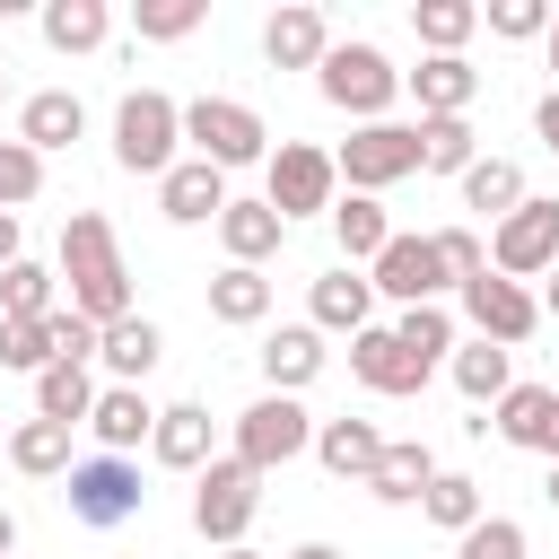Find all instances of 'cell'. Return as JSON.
Listing matches in <instances>:
<instances>
[{
    "instance_id": "cell-6",
    "label": "cell",
    "mask_w": 559,
    "mask_h": 559,
    "mask_svg": "<svg viewBox=\"0 0 559 559\" xmlns=\"http://www.w3.org/2000/svg\"><path fill=\"white\" fill-rule=\"evenodd\" d=\"M70 515L87 524V533H114V524H131L140 507H148V489H140V463L131 454H87V463H70Z\"/></svg>"
},
{
    "instance_id": "cell-10",
    "label": "cell",
    "mask_w": 559,
    "mask_h": 559,
    "mask_svg": "<svg viewBox=\"0 0 559 559\" xmlns=\"http://www.w3.org/2000/svg\"><path fill=\"white\" fill-rule=\"evenodd\" d=\"M550 262H559V201L524 192V210L498 218V236H489V271L498 280H550Z\"/></svg>"
},
{
    "instance_id": "cell-18",
    "label": "cell",
    "mask_w": 559,
    "mask_h": 559,
    "mask_svg": "<svg viewBox=\"0 0 559 559\" xmlns=\"http://www.w3.org/2000/svg\"><path fill=\"white\" fill-rule=\"evenodd\" d=\"M87 131V105L70 96V87H35L26 105H17V140L35 148V157H52V148H70Z\"/></svg>"
},
{
    "instance_id": "cell-20",
    "label": "cell",
    "mask_w": 559,
    "mask_h": 559,
    "mask_svg": "<svg viewBox=\"0 0 559 559\" xmlns=\"http://www.w3.org/2000/svg\"><path fill=\"white\" fill-rule=\"evenodd\" d=\"M306 306H314V332H349V341H358V332L376 323V280H358V271L341 262V271H323V280H314V297H306Z\"/></svg>"
},
{
    "instance_id": "cell-40",
    "label": "cell",
    "mask_w": 559,
    "mask_h": 559,
    "mask_svg": "<svg viewBox=\"0 0 559 559\" xmlns=\"http://www.w3.org/2000/svg\"><path fill=\"white\" fill-rule=\"evenodd\" d=\"M201 17H210L201 0H140V9H131V26H140V44H183V35L201 26Z\"/></svg>"
},
{
    "instance_id": "cell-39",
    "label": "cell",
    "mask_w": 559,
    "mask_h": 559,
    "mask_svg": "<svg viewBox=\"0 0 559 559\" xmlns=\"http://www.w3.org/2000/svg\"><path fill=\"white\" fill-rule=\"evenodd\" d=\"M0 367H17V376L61 367V349H52V314H44V323H0Z\"/></svg>"
},
{
    "instance_id": "cell-47",
    "label": "cell",
    "mask_w": 559,
    "mask_h": 559,
    "mask_svg": "<svg viewBox=\"0 0 559 559\" xmlns=\"http://www.w3.org/2000/svg\"><path fill=\"white\" fill-rule=\"evenodd\" d=\"M542 454L559 463V393H550V428H542Z\"/></svg>"
},
{
    "instance_id": "cell-46",
    "label": "cell",
    "mask_w": 559,
    "mask_h": 559,
    "mask_svg": "<svg viewBox=\"0 0 559 559\" xmlns=\"http://www.w3.org/2000/svg\"><path fill=\"white\" fill-rule=\"evenodd\" d=\"M9 262H26V253H17V210H0V271H9Z\"/></svg>"
},
{
    "instance_id": "cell-31",
    "label": "cell",
    "mask_w": 559,
    "mask_h": 559,
    "mask_svg": "<svg viewBox=\"0 0 559 559\" xmlns=\"http://www.w3.org/2000/svg\"><path fill=\"white\" fill-rule=\"evenodd\" d=\"M271 314V280L262 271H245V262H227L218 280H210V323H236V332H253Z\"/></svg>"
},
{
    "instance_id": "cell-32",
    "label": "cell",
    "mask_w": 559,
    "mask_h": 559,
    "mask_svg": "<svg viewBox=\"0 0 559 559\" xmlns=\"http://www.w3.org/2000/svg\"><path fill=\"white\" fill-rule=\"evenodd\" d=\"M9 463H17L26 480H70V428H61V419L9 428Z\"/></svg>"
},
{
    "instance_id": "cell-53",
    "label": "cell",
    "mask_w": 559,
    "mask_h": 559,
    "mask_svg": "<svg viewBox=\"0 0 559 559\" xmlns=\"http://www.w3.org/2000/svg\"><path fill=\"white\" fill-rule=\"evenodd\" d=\"M550 507H559V463H550Z\"/></svg>"
},
{
    "instance_id": "cell-52",
    "label": "cell",
    "mask_w": 559,
    "mask_h": 559,
    "mask_svg": "<svg viewBox=\"0 0 559 559\" xmlns=\"http://www.w3.org/2000/svg\"><path fill=\"white\" fill-rule=\"evenodd\" d=\"M218 559H262V550H245V542H236V550H218Z\"/></svg>"
},
{
    "instance_id": "cell-17",
    "label": "cell",
    "mask_w": 559,
    "mask_h": 559,
    "mask_svg": "<svg viewBox=\"0 0 559 559\" xmlns=\"http://www.w3.org/2000/svg\"><path fill=\"white\" fill-rule=\"evenodd\" d=\"M148 454H157L166 472H192V480H201V472L218 463V454H210V411H201V402H166V411H157Z\"/></svg>"
},
{
    "instance_id": "cell-30",
    "label": "cell",
    "mask_w": 559,
    "mask_h": 559,
    "mask_svg": "<svg viewBox=\"0 0 559 559\" xmlns=\"http://www.w3.org/2000/svg\"><path fill=\"white\" fill-rule=\"evenodd\" d=\"M419 166H428V175H454V183H463V175L480 166V131H472L463 114H437V122H419Z\"/></svg>"
},
{
    "instance_id": "cell-9",
    "label": "cell",
    "mask_w": 559,
    "mask_h": 559,
    "mask_svg": "<svg viewBox=\"0 0 559 559\" xmlns=\"http://www.w3.org/2000/svg\"><path fill=\"white\" fill-rule=\"evenodd\" d=\"M262 201H271L280 218H314V210H332V201H341V166H332V148H314V140H280V148H271V183H262Z\"/></svg>"
},
{
    "instance_id": "cell-24",
    "label": "cell",
    "mask_w": 559,
    "mask_h": 559,
    "mask_svg": "<svg viewBox=\"0 0 559 559\" xmlns=\"http://www.w3.org/2000/svg\"><path fill=\"white\" fill-rule=\"evenodd\" d=\"M376 454H384L376 419H323V428H314V463H323L332 480H367Z\"/></svg>"
},
{
    "instance_id": "cell-15",
    "label": "cell",
    "mask_w": 559,
    "mask_h": 559,
    "mask_svg": "<svg viewBox=\"0 0 559 559\" xmlns=\"http://www.w3.org/2000/svg\"><path fill=\"white\" fill-rule=\"evenodd\" d=\"M262 52H271V70H323V52H332V26H323V9H306V0L271 9V26H262Z\"/></svg>"
},
{
    "instance_id": "cell-22",
    "label": "cell",
    "mask_w": 559,
    "mask_h": 559,
    "mask_svg": "<svg viewBox=\"0 0 559 559\" xmlns=\"http://www.w3.org/2000/svg\"><path fill=\"white\" fill-rule=\"evenodd\" d=\"M428 480H437V454H428L419 437H384V454H376L367 489H376L384 507H419V498H428Z\"/></svg>"
},
{
    "instance_id": "cell-55",
    "label": "cell",
    "mask_w": 559,
    "mask_h": 559,
    "mask_svg": "<svg viewBox=\"0 0 559 559\" xmlns=\"http://www.w3.org/2000/svg\"><path fill=\"white\" fill-rule=\"evenodd\" d=\"M0 96H9V70H0Z\"/></svg>"
},
{
    "instance_id": "cell-48",
    "label": "cell",
    "mask_w": 559,
    "mask_h": 559,
    "mask_svg": "<svg viewBox=\"0 0 559 559\" xmlns=\"http://www.w3.org/2000/svg\"><path fill=\"white\" fill-rule=\"evenodd\" d=\"M288 559H341V550H332V542H297Z\"/></svg>"
},
{
    "instance_id": "cell-45",
    "label": "cell",
    "mask_w": 559,
    "mask_h": 559,
    "mask_svg": "<svg viewBox=\"0 0 559 559\" xmlns=\"http://www.w3.org/2000/svg\"><path fill=\"white\" fill-rule=\"evenodd\" d=\"M533 131H542V140H550V157H559V87L533 105Z\"/></svg>"
},
{
    "instance_id": "cell-49",
    "label": "cell",
    "mask_w": 559,
    "mask_h": 559,
    "mask_svg": "<svg viewBox=\"0 0 559 559\" xmlns=\"http://www.w3.org/2000/svg\"><path fill=\"white\" fill-rule=\"evenodd\" d=\"M9 550H17V515L0 507V559H9Z\"/></svg>"
},
{
    "instance_id": "cell-27",
    "label": "cell",
    "mask_w": 559,
    "mask_h": 559,
    "mask_svg": "<svg viewBox=\"0 0 559 559\" xmlns=\"http://www.w3.org/2000/svg\"><path fill=\"white\" fill-rule=\"evenodd\" d=\"M35 26H44L52 52H96V44L114 35V9H105V0H44Z\"/></svg>"
},
{
    "instance_id": "cell-1",
    "label": "cell",
    "mask_w": 559,
    "mask_h": 559,
    "mask_svg": "<svg viewBox=\"0 0 559 559\" xmlns=\"http://www.w3.org/2000/svg\"><path fill=\"white\" fill-rule=\"evenodd\" d=\"M61 280H70V314H87L96 332L140 314L131 306V271H122V245H114V218L105 210H70L61 218Z\"/></svg>"
},
{
    "instance_id": "cell-41",
    "label": "cell",
    "mask_w": 559,
    "mask_h": 559,
    "mask_svg": "<svg viewBox=\"0 0 559 559\" xmlns=\"http://www.w3.org/2000/svg\"><path fill=\"white\" fill-rule=\"evenodd\" d=\"M44 192V157L26 140H0V210H26Z\"/></svg>"
},
{
    "instance_id": "cell-11",
    "label": "cell",
    "mask_w": 559,
    "mask_h": 559,
    "mask_svg": "<svg viewBox=\"0 0 559 559\" xmlns=\"http://www.w3.org/2000/svg\"><path fill=\"white\" fill-rule=\"evenodd\" d=\"M367 280H376V297H402V306H437V288H454L445 262H437V236H402V227L367 262Z\"/></svg>"
},
{
    "instance_id": "cell-43",
    "label": "cell",
    "mask_w": 559,
    "mask_h": 559,
    "mask_svg": "<svg viewBox=\"0 0 559 559\" xmlns=\"http://www.w3.org/2000/svg\"><path fill=\"white\" fill-rule=\"evenodd\" d=\"M454 559H524V524H515V515H480V524L454 542Z\"/></svg>"
},
{
    "instance_id": "cell-4",
    "label": "cell",
    "mask_w": 559,
    "mask_h": 559,
    "mask_svg": "<svg viewBox=\"0 0 559 559\" xmlns=\"http://www.w3.org/2000/svg\"><path fill=\"white\" fill-rule=\"evenodd\" d=\"M306 445H314L306 402H297V393H262V402L236 411V445H227V454H236L245 472H280V463H297Z\"/></svg>"
},
{
    "instance_id": "cell-35",
    "label": "cell",
    "mask_w": 559,
    "mask_h": 559,
    "mask_svg": "<svg viewBox=\"0 0 559 559\" xmlns=\"http://www.w3.org/2000/svg\"><path fill=\"white\" fill-rule=\"evenodd\" d=\"M419 515H428L437 533H454V542H463V533L480 524V480H463V472H437V480H428V498H419Z\"/></svg>"
},
{
    "instance_id": "cell-21",
    "label": "cell",
    "mask_w": 559,
    "mask_h": 559,
    "mask_svg": "<svg viewBox=\"0 0 559 559\" xmlns=\"http://www.w3.org/2000/svg\"><path fill=\"white\" fill-rule=\"evenodd\" d=\"M87 428H96V454H131L140 437H157V411H148L140 384H105L96 411H87Z\"/></svg>"
},
{
    "instance_id": "cell-54",
    "label": "cell",
    "mask_w": 559,
    "mask_h": 559,
    "mask_svg": "<svg viewBox=\"0 0 559 559\" xmlns=\"http://www.w3.org/2000/svg\"><path fill=\"white\" fill-rule=\"evenodd\" d=\"M9 9H17V0H0V26H9Z\"/></svg>"
},
{
    "instance_id": "cell-14",
    "label": "cell",
    "mask_w": 559,
    "mask_h": 559,
    "mask_svg": "<svg viewBox=\"0 0 559 559\" xmlns=\"http://www.w3.org/2000/svg\"><path fill=\"white\" fill-rule=\"evenodd\" d=\"M349 376H358L367 393H419V384H428V367L393 341V323H367V332L349 341Z\"/></svg>"
},
{
    "instance_id": "cell-25",
    "label": "cell",
    "mask_w": 559,
    "mask_h": 559,
    "mask_svg": "<svg viewBox=\"0 0 559 559\" xmlns=\"http://www.w3.org/2000/svg\"><path fill=\"white\" fill-rule=\"evenodd\" d=\"M157 349H166V332H157L148 314L105 323V341H96V358H105V376H114V384H140V376L157 367Z\"/></svg>"
},
{
    "instance_id": "cell-34",
    "label": "cell",
    "mask_w": 559,
    "mask_h": 559,
    "mask_svg": "<svg viewBox=\"0 0 559 559\" xmlns=\"http://www.w3.org/2000/svg\"><path fill=\"white\" fill-rule=\"evenodd\" d=\"M507 445H524V454H542V428H550V384H507V402H498V419H489ZM480 428V437H489Z\"/></svg>"
},
{
    "instance_id": "cell-36",
    "label": "cell",
    "mask_w": 559,
    "mask_h": 559,
    "mask_svg": "<svg viewBox=\"0 0 559 559\" xmlns=\"http://www.w3.org/2000/svg\"><path fill=\"white\" fill-rule=\"evenodd\" d=\"M472 26H480V9H472V0H419V9H411V35H419L428 52H463V44H472Z\"/></svg>"
},
{
    "instance_id": "cell-37",
    "label": "cell",
    "mask_w": 559,
    "mask_h": 559,
    "mask_svg": "<svg viewBox=\"0 0 559 559\" xmlns=\"http://www.w3.org/2000/svg\"><path fill=\"white\" fill-rule=\"evenodd\" d=\"M52 314V271L44 262H9L0 271V323H44Z\"/></svg>"
},
{
    "instance_id": "cell-44",
    "label": "cell",
    "mask_w": 559,
    "mask_h": 559,
    "mask_svg": "<svg viewBox=\"0 0 559 559\" xmlns=\"http://www.w3.org/2000/svg\"><path fill=\"white\" fill-rule=\"evenodd\" d=\"M437 262H445V280L463 288V280H480V271H489V245H480L472 227H445V236H437Z\"/></svg>"
},
{
    "instance_id": "cell-29",
    "label": "cell",
    "mask_w": 559,
    "mask_h": 559,
    "mask_svg": "<svg viewBox=\"0 0 559 559\" xmlns=\"http://www.w3.org/2000/svg\"><path fill=\"white\" fill-rule=\"evenodd\" d=\"M96 393H105V384H96L87 367H70V358H61V367H44V376H35V419H61V428H87V411H96Z\"/></svg>"
},
{
    "instance_id": "cell-26",
    "label": "cell",
    "mask_w": 559,
    "mask_h": 559,
    "mask_svg": "<svg viewBox=\"0 0 559 559\" xmlns=\"http://www.w3.org/2000/svg\"><path fill=\"white\" fill-rule=\"evenodd\" d=\"M445 367H454L463 402H480V411H498V402H507V384H515L507 349H498V341H480V332H472V341H454V358H445Z\"/></svg>"
},
{
    "instance_id": "cell-50",
    "label": "cell",
    "mask_w": 559,
    "mask_h": 559,
    "mask_svg": "<svg viewBox=\"0 0 559 559\" xmlns=\"http://www.w3.org/2000/svg\"><path fill=\"white\" fill-rule=\"evenodd\" d=\"M542 314H559V262H550V280H542Z\"/></svg>"
},
{
    "instance_id": "cell-3",
    "label": "cell",
    "mask_w": 559,
    "mask_h": 559,
    "mask_svg": "<svg viewBox=\"0 0 559 559\" xmlns=\"http://www.w3.org/2000/svg\"><path fill=\"white\" fill-rule=\"evenodd\" d=\"M183 140H192V157H210L218 175L271 166V131H262V114L236 105V96H192V105H183Z\"/></svg>"
},
{
    "instance_id": "cell-33",
    "label": "cell",
    "mask_w": 559,
    "mask_h": 559,
    "mask_svg": "<svg viewBox=\"0 0 559 559\" xmlns=\"http://www.w3.org/2000/svg\"><path fill=\"white\" fill-rule=\"evenodd\" d=\"M463 210L515 218V210H524V166H515V157H480V166L463 175Z\"/></svg>"
},
{
    "instance_id": "cell-51",
    "label": "cell",
    "mask_w": 559,
    "mask_h": 559,
    "mask_svg": "<svg viewBox=\"0 0 559 559\" xmlns=\"http://www.w3.org/2000/svg\"><path fill=\"white\" fill-rule=\"evenodd\" d=\"M542 44H550V70H559V9H550V35H542Z\"/></svg>"
},
{
    "instance_id": "cell-8",
    "label": "cell",
    "mask_w": 559,
    "mask_h": 559,
    "mask_svg": "<svg viewBox=\"0 0 559 559\" xmlns=\"http://www.w3.org/2000/svg\"><path fill=\"white\" fill-rule=\"evenodd\" d=\"M314 79H323V96H332L341 114H358V122H384V105L402 96V70H393L376 44H332Z\"/></svg>"
},
{
    "instance_id": "cell-13",
    "label": "cell",
    "mask_w": 559,
    "mask_h": 559,
    "mask_svg": "<svg viewBox=\"0 0 559 559\" xmlns=\"http://www.w3.org/2000/svg\"><path fill=\"white\" fill-rule=\"evenodd\" d=\"M227 201H236V192H227V175H218L210 157H175V175L157 183V210H166L175 227H218Z\"/></svg>"
},
{
    "instance_id": "cell-19",
    "label": "cell",
    "mask_w": 559,
    "mask_h": 559,
    "mask_svg": "<svg viewBox=\"0 0 559 559\" xmlns=\"http://www.w3.org/2000/svg\"><path fill=\"white\" fill-rule=\"evenodd\" d=\"M280 236H288V218H280L271 201H227V210H218V245H227V262H245V271H262V262L280 253Z\"/></svg>"
},
{
    "instance_id": "cell-38",
    "label": "cell",
    "mask_w": 559,
    "mask_h": 559,
    "mask_svg": "<svg viewBox=\"0 0 559 559\" xmlns=\"http://www.w3.org/2000/svg\"><path fill=\"white\" fill-rule=\"evenodd\" d=\"M393 341H402L419 367H437V358H454V314H445V306H402Z\"/></svg>"
},
{
    "instance_id": "cell-12",
    "label": "cell",
    "mask_w": 559,
    "mask_h": 559,
    "mask_svg": "<svg viewBox=\"0 0 559 559\" xmlns=\"http://www.w3.org/2000/svg\"><path fill=\"white\" fill-rule=\"evenodd\" d=\"M463 314H472V332H480V341L515 349V341L542 323V297H533L524 280H498V271H480V280H463Z\"/></svg>"
},
{
    "instance_id": "cell-7",
    "label": "cell",
    "mask_w": 559,
    "mask_h": 559,
    "mask_svg": "<svg viewBox=\"0 0 559 559\" xmlns=\"http://www.w3.org/2000/svg\"><path fill=\"white\" fill-rule=\"evenodd\" d=\"M253 507H262V472H245L236 454H218V463L192 480V533H201V542H218V550H236V542H245Z\"/></svg>"
},
{
    "instance_id": "cell-42",
    "label": "cell",
    "mask_w": 559,
    "mask_h": 559,
    "mask_svg": "<svg viewBox=\"0 0 559 559\" xmlns=\"http://www.w3.org/2000/svg\"><path fill=\"white\" fill-rule=\"evenodd\" d=\"M480 26L507 35V44H533V35H550V0H489Z\"/></svg>"
},
{
    "instance_id": "cell-16",
    "label": "cell",
    "mask_w": 559,
    "mask_h": 559,
    "mask_svg": "<svg viewBox=\"0 0 559 559\" xmlns=\"http://www.w3.org/2000/svg\"><path fill=\"white\" fill-rule=\"evenodd\" d=\"M402 87L419 96V122H437V114H472V96H480V70H472L463 52H428L419 70H402Z\"/></svg>"
},
{
    "instance_id": "cell-5",
    "label": "cell",
    "mask_w": 559,
    "mask_h": 559,
    "mask_svg": "<svg viewBox=\"0 0 559 559\" xmlns=\"http://www.w3.org/2000/svg\"><path fill=\"white\" fill-rule=\"evenodd\" d=\"M332 166H341V183L349 192H384V183H402V175H419V122H358L341 148H332Z\"/></svg>"
},
{
    "instance_id": "cell-23",
    "label": "cell",
    "mask_w": 559,
    "mask_h": 559,
    "mask_svg": "<svg viewBox=\"0 0 559 559\" xmlns=\"http://www.w3.org/2000/svg\"><path fill=\"white\" fill-rule=\"evenodd\" d=\"M262 376H271V393H306L323 376V332L314 323H280L262 341Z\"/></svg>"
},
{
    "instance_id": "cell-28",
    "label": "cell",
    "mask_w": 559,
    "mask_h": 559,
    "mask_svg": "<svg viewBox=\"0 0 559 559\" xmlns=\"http://www.w3.org/2000/svg\"><path fill=\"white\" fill-rule=\"evenodd\" d=\"M332 236H341V262H376V253L393 245V218H384V201L341 192V201H332Z\"/></svg>"
},
{
    "instance_id": "cell-2",
    "label": "cell",
    "mask_w": 559,
    "mask_h": 559,
    "mask_svg": "<svg viewBox=\"0 0 559 559\" xmlns=\"http://www.w3.org/2000/svg\"><path fill=\"white\" fill-rule=\"evenodd\" d=\"M175 140H183V105L166 87H131L114 105V166L122 175H175Z\"/></svg>"
}]
</instances>
